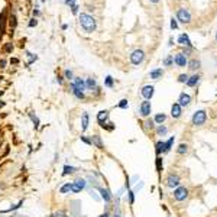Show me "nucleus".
I'll return each instance as SVG.
<instances>
[{
  "instance_id": "f257e3e1",
  "label": "nucleus",
  "mask_w": 217,
  "mask_h": 217,
  "mask_svg": "<svg viewBox=\"0 0 217 217\" xmlns=\"http://www.w3.org/2000/svg\"><path fill=\"white\" fill-rule=\"evenodd\" d=\"M80 25L83 26V29H84L86 32H88V33L94 32V31H96V26H97L96 19H94L93 16L87 15V13H81V15H80Z\"/></svg>"
},
{
  "instance_id": "f03ea898",
  "label": "nucleus",
  "mask_w": 217,
  "mask_h": 217,
  "mask_svg": "<svg viewBox=\"0 0 217 217\" xmlns=\"http://www.w3.org/2000/svg\"><path fill=\"white\" fill-rule=\"evenodd\" d=\"M143 59H145V52H143L142 49H136V51H133L132 55H130V61H132L133 65H139V64H142Z\"/></svg>"
},
{
  "instance_id": "7ed1b4c3",
  "label": "nucleus",
  "mask_w": 217,
  "mask_h": 217,
  "mask_svg": "<svg viewBox=\"0 0 217 217\" xmlns=\"http://www.w3.org/2000/svg\"><path fill=\"white\" fill-rule=\"evenodd\" d=\"M206 119H207V113H206L204 110H198V112L194 113V116H193V125H194V126H201V125L206 122Z\"/></svg>"
},
{
  "instance_id": "20e7f679",
  "label": "nucleus",
  "mask_w": 217,
  "mask_h": 217,
  "mask_svg": "<svg viewBox=\"0 0 217 217\" xmlns=\"http://www.w3.org/2000/svg\"><path fill=\"white\" fill-rule=\"evenodd\" d=\"M177 19L179 22H182V23H190L191 22V15H190V12L187 9H179L177 12Z\"/></svg>"
},
{
  "instance_id": "39448f33",
  "label": "nucleus",
  "mask_w": 217,
  "mask_h": 217,
  "mask_svg": "<svg viewBox=\"0 0 217 217\" xmlns=\"http://www.w3.org/2000/svg\"><path fill=\"white\" fill-rule=\"evenodd\" d=\"M188 197V190L185 187H178L175 191H174V198L177 201H182Z\"/></svg>"
},
{
  "instance_id": "423d86ee",
  "label": "nucleus",
  "mask_w": 217,
  "mask_h": 217,
  "mask_svg": "<svg viewBox=\"0 0 217 217\" xmlns=\"http://www.w3.org/2000/svg\"><path fill=\"white\" fill-rule=\"evenodd\" d=\"M84 188H86V181L81 179V178L71 184V191H74V193H81Z\"/></svg>"
},
{
  "instance_id": "0eeeda50",
  "label": "nucleus",
  "mask_w": 217,
  "mask_h": 217,
  "mask_svg": "<svg viewBox=\"0 0 217 217\" xmlns=\"http://www.w3.org/2000/svg\"><path fill=\"white\" fill-rule=\"evenodd\" d=\"M151 110H152L151 101H148V100L142 101V104H140V114L146 117V116H149V114H151Z\"/></svg>"
},
{
  "instance_id": "6e6552de",
  "label": "nucleus",
  "mask_w": 217,
  "mask_h": 217,
  "mask_svg": "<svg viewBox=\"0 0 217 217\" xmlns=\"http://www.w3.org/2000/svg\"><path fill=\"white\" fill-rule=\"evenodd\" d=\"M107 119H109V112H107V110H101V112L97 114V122H98V125H100L101 128L106 126Z\"/></svg>"
},
{
  "instance_id": "1a4fd4ad",
  "label": "nucleus",
  "mask_w": 217,
  "mask_h": 217,
  "mask_svg": "<svg viewBox=\"0 0 217 217\" xmlns=\"http://www.w3.org/2000/svg\"><path fill=\"white\" fill-rule=\"evenodd\" d=\"M174 61H175V64H177L178 67H185V65L188 64V61H187V57H185L182 52L177 54V55H175V58H174Z\"/></svg>"
},
{
  "instance_id": "9d476101",
  "label": "nucleus",
  "mask_w": 217,
  "mask_h": 217,
  "mask_svg": "<svg viewBox=\"0 0 217 217\" xmlns=\"http://www.w3.org/2000/svg\"><path fill=\"white\" fill-rule=\"evenodd\" d=\"M167 185L171 187V188L178 187V185H179V177H178L177 174H171V175L167 178Z\"/></svg>"
},
{
  "instance_id": "9b49d317",
  "label": "nucleus",
  "mask_w": 217,
  "mask_h": 217,
  "mask_svg": "<svg viewBox=\"0 0 217 217\" xmlns=\"http://www.w3.org/2000/svg\"><path fill=\"white\" fill-rule=\"evenodd\" d=\"M190 101H191V96H190V94H185V93H181V94H179L178 104H179L181 107H185V106H188V104H190Z\"/></svg>"
},
{
  "instance_id": "f8f14e48",
  "label": "nucleus",
  "mask_w": 217,
  "mask_h": 217,
  "mask_svg": "<svg viewBox=\"0 0 217 217\" xmlns=\"http://www.w3.org/2000/svg\"><path fill=\"white\" fill-rule=\"evenodd\" d=\"M154 86H145L143 88H142V96L145 97V100H151L152 98V96H154Z\"/></svg>"
},
{
  "instance_id": "ddd939ff",
  "label": "nucleus",
  "mask_w": 217,
  "mask_h": 217,
  "mask_svg": "<svg viewBox=\"0 0 217 217\" xmlns=\"http://www.w3.org/2000/svg\"><path fill=\"white\" fill-rule=\"evenodd\" d=\"M71 87H74V88H77V90H80V91L84 93V90H86V81L81 80V78H74L73 83H71Z\"/></svg>"
},
{
  "instance_id": "4468645a",
  "label": "nucleus",
  "mask_w": 217,
  "mask_h": 217,
  "mask_svg": "<svg viewBox=\"0 0 217 217\" xmlns=\"http://www.w3.org/2000/svg\"><path fill=\"white\" fill-rule=\"evenodd\" d=\"M171 116L174 119H178L181 116V106L178 103H174L172 107H171Z\"/></svg>"
},
{
  "instance_id": "2eb2a0df",
  "label": "nucleus",
  "mask_w": 217,
  "mask_h": 217,
  "mask_svg": "<svg viewBox=\"0 0 217 217\" xmlns=\"http://www.w3.org/2000/svg\"><path fill=\"white\" fill-rule=\"evenodd\" d=\"M178 43H181V45H184V46H191V41H190V38H188V35H187V33L179 35V38H178Z\"/></svg>"
},
{
  "instance_id": "dca6fc26",
  "label": "nucleus",
  "mask_w": 217,
  "mask_h": 217,
  "mask_svg": "<svg viewBox=\"0 0 217 217\" xmlns=\"http://www.w3.org/2000/svg\"><path fill=\"white\" fill-rule=\"evenodd\" d=\"M162 75H164L162 68H156V70H152L151 71V78H154V80H159Z\"/></svg>"
},
{
  "instance_id": "f3484780",
  "label": "nucleus",
  "mask_w": 217,
  "mask_h": 217,
  "mask_svg": "<svg viewBox=\"0 0 217 217\" xmlns=\"http://www.w3.org/2000/svg\"><path fill=\"white\" fill-rule=\"evenodd\" d=\"M200 81V75H193V77H188L187 80V86L188 87H194L197 86V83Z\"/></svg>"
},
{
  "instance_id": "a211bd4d",
  "label": "nucleus",
  "mask_w": 217,
  "mask_h": 217,
  "mask_svg": "<svg viewBox=\"0 0 217 217\" xmlns=\"http://www.w3.org/2000/svg\"><path fill=\"white\" fill-rule=\"evenodd\" d=\"M98 191H100V194H101V198H103L104 201H110V200H112V195H110V193H109V190H104V188H100Z\"/></svg>"
},
{
  "instance_id": "6ab92c4d",
  "label": "nucleus",
  "mask_w": 217,
  "mask_h": 217,
  "mask_svg": "<svg viewBox=\"0 0 217 217\" xmlns=\"http://www.w3.org/2000/svg\"><path fill=\"white\" fill-rule=\"evenodd\" d=\"M188 68L190 70H198L200 68V61L198 59H191V61H188Z\"/></svg>"
},
{
  "instance_id": "aec40b11",
  "label": "nucleus",
  "mask_w": 217,
  "mask_h": 217,
  "mask_svg": "<svg viewBox=\"0 0 217 217\" xmlns=\"http://www.w3.org/2000/svg\"><path fill=\"white\" fill-rule=\"evenodd\" d=\"M96 86H97V83H96V80L94 78H87L86 80V88H96Z\"/></svg>"
},
{
  "instance_id": "412c9836",
  "label": "nucleus",
  "mask_w": 217,
  "mask_h": 217,
  "mask_svg": "<svg viewBox=\"0 0 217 217\" xmlns=\"http://www.w3.org/2000/svg\"><path fill=\"white\" fill-rule=\"evenodd\" d=\"M83 126H81V129H83V132H86L87 128H88V113H84L83 114Z\"/></svg>"
},
{
  "instance_id": "4be33fe9",
  "label": "nucleus",
  "mask_w": 217,
  "mask_h": 217,
  "mask_svg": "<svg viewBox=\"0 0 217 217\" xmlns=\"http://www.w3.org/2000/svg\"><path fill=\"white\" fill-rule=\"evenodd\" d=\"M165 119H167V116H165L164 113H159V114L155 116V122H156L158 125H162V123L165 122Z\"/></svg>"
},
{
  "instance_id": "5701e85b",
  "label": "nucleus",
  "mask_w": 217,
  "mask_h": 217,
  "mask_svg": "<svg viewBox=\"0 0 217 217\" xmlns=\"http://www.w3.org/2000/svg\"><path fill=\"white\" fill-rule=\"evenodd\" d=\"M77 171L74 167H70V165H65L64 167V172H62V175H68V174H74Z\"/></svg>"
},
{
  "instance_id": "b1692460",
  "label": "nucleus",
  "mask_w": 217,
  "mask_h": 217,
  "mask_svg": "<svg viewBox=\"0 0 217 217\" xmlns=\"http://www.w3.org/2000/svg\"><path fill=\"white\" fill-rule=\"evenodd\" d=\"M71 88H73V94H74L77 98H80V100L84 98V93H83V91H80V90H77V88H74V87H71Z\"/></svg>"
},
{
  "instance_id": "393cba45",
  "label": "nucleus",
  "mask_w": 217,
  "mask_h": 217,
  "mask_svg": "<svg viewBox=\"0 0 217 217\" xmlns=\"http://www.w3.org/2000/svg\"><path fill=\"white\" fill-rule=\"evenodd\" d=\"M172 143H174V137H171V139H170V140H168V142H167V143L164 145V151H162V152H168V151L171 149Z\"/></svg>"
},
{
  "instance_id": "a878e982",
  "label": "nucleus",
  "mask_w": 217,
  "mask_h": 217,
  "mask_svg": "<svg viewBox=\"0 0 217 217\" xmlns=\"http://www.w3.org/2000/svg\"><path fill=\"white\" fill-rule=\"evenodd\" d=\"M187 151H188V146H187V145H184V143H181V145L178 146V149H177V152H178V154H181V155H182V154H185Z\"/></svg>"
},
{
  "instance_id": "bb28decb",
  "label": "nucleus",
  "mask_w": 217,
  "mask_h": 217,
  "mask_svg": "<svg viewBox=\"0 0 217 217\" xmlns=\"http://www.w3.org/2000/svg\"><path fill=\"white\" fill-rule=\"evenodd\" d=\"M93 142L97 145V148H103V145H101V140H100V136H97V135H96V136H93V140H91V143H93Z\"/></svg>"
},
{
  "instance_id": "cd10ccee",
  "label": "nucleus",
  "mask_w": 217,
  "mask_h": 217,
  "mask_svg": "<svg viewBox=\"0 0 217 217\" xmlns=\"http://www.w3.org/2000/svg\"><path fill=\"white\" fill-rule=\"evenodd\" d=\"M172 62H174L172 55H168V57L165 58V61H164V65H165V67H170V65H171Z\"/></svg>"
},
{
  "instance_id": "c85d7f7f",
  "label": "nucleus",
  "mask_w": 217,
  "mask_h": 217,
  "mask_svg": "<svg viewBox=\"0 0 217 217\" xmlns=\"http://www.w3.org/2000/svg\"><path fill=\"white\" fill-rule=\"evenodd\" d=\"M29 116H31V119H32V122H33V125H35V128H38L39 126V119L33 114V113H29Z\"/></svg>"
},
{
  "instance_id": "c756f323",
  "label": "nucleus",
  "mask_w": 217,
  "mask_h": 217,
  "mask_svg": "<svg viewBox=\"0 0 217 217\" xmlns=\"http://www.w3.org/2000/svg\"><path fill=\"white\" fill-rule=\"evenodd\" d=\"M164 145H165V143H164V142H161V140L156 143V154H158V155L164 151Z\"/></svg>"
},
{
  "instance_id": "7c9ffc66",
  "label": "nucleus",
  "mask_w": 217,
  "mask_h": 217,
  "mask_svg": "<svg viewBox=\"0 0 217 217\" xmlns=\"http://www.w3.org/2000/svg\"><path fill=\"white\" fill-rule=\"evenodd\" d=\"M59 191H61L62 194H65V193H68V191H71V184H65V185H62Z\"/></svg>"
},
{
  "instance_id": "2f4dec72",
  "label": "nucleus",
  "mask_w": 217,
  "mask_h": 217,
  "mask_svg": "<svg viewBox=\"0 0 217 217\" xmlns=\"http://www.w3.org/2000/svg\"><path fill=\"white\" fill-rule=\"evenodd\" d=\"M104 86L106 87H113V78H112L110 75L106 77V80H104Z\"/></svg>"
},
{
  "instance_id": "473e14b6",
  "label": "nucleus",
  "mask_w": 217,
  "mask_h": 217,
  "mask_svg": "<svg viewBox=\"0 0 217 217\" xmlns=\"http://www.w3.org/2000/svg\"><path fill=\"white\" fill-rule=\"evenodd\" d=\"M64 75H65L67 80H73V71H71V70H65Z\"/></svg>"
},
{
  "instance_id": "72a5a7b5",
  "label": "nucleus",
  "mask_w": 217,
  "mask_h": 217,
  "mask_svg": "<svg viewBox=\"0 0 217 217\" xmlns=\"http://www.w3.org/2000/svg\"><path fill=\"white\" fill-rule=\"evenodd\" d=\"M187 80H188V75H187V74H181V75L178 77V81H179V83H187Z\"/></svg>"
},
{
  "instance_id": "f704fd0d",
  "label": "nucleus",
  "mask_w": 217,
  "mask_h": 217,
  "mask_svg": "<svg viewBox=\"0 0 217 217\" xmlns=\"http://www.w3.org/2000/svg\"><path fill=\"white\" fill-rule=\"evenodd\" d=\"M16 23H17V22H16V16L12 15V17H10V26H12V28H16Z\"/></svg>"
},
{
  "instance_id": "c9c22d12",
  "label": "nucleus",
  "mask_w": 217,
  "mask_h": 217,
  "mask_svg": "<svg viewBox=\"0 0 217 217\" xmlns=\"http://www.w3.org/2000/svg\"><path fill=\"white\" fill-rule=\"evenodd\" d=\"M119 107H120V109H128V100H120Z\"/></svg>"
},
{
  "instance_id": "e433bc0d",
  "label": "nucleus",
  "mask_w": 217,
  "mask_h": 217,
  "mask_svg": "<svg viewBox=\"0 0 217 217\" xmlns=\"http://www.w3.org/2000/svg\"><path fill=\"white\" fill-rule=\"evenodd\" d=\"M71 12H73V15H77L78 13V6L74 3V4H71Z\"/></svg>"
},
{
  "instance_id": "4c0bfd02",
  "label": "nucleus",
  "mask_w": 217,
  "mask_h": 217,
  "mask_svg": "<svg viewBox=\"0 0 217 217\" xmlns=\"http://www.w3.org/2000/svg\"><path fill=\"white\" fill-rule=\"evenodd\" d=\"M36 25H38L36 17H32V19H31V22H29V28H33V26H36Z\"/></svg>"
},
{
  "instance_id": "58836bf2",
  "label": "nucleus",
  "mask_w": 217,
  "mask_h": 217,
  "mask_svg": "<svg viewBox=\"0 0 217 217\" xmlns=\"http://www.w3.org/2000/svg\"><path fill=\"white\" fill-rule=\"evenodd\" d=\"M158 133H159V135H165V133H167V128H165V126H159V128H158Z\"/></svg>"
},
{
  "instance_id": "ea45409f",
  "label": "nucleus",
  "mask_w": 217,
  "mask_h": 217,
  "mask_svg": "<svg viewBox=\"0 0 217 217\" xmlns=\"http://www.w3.org/2000/svg\"><path fill=\"white\" fill-rule=\"evenodd\" d=\"M171 28H172V29H177V28H178V23H177V19H171Z\"/></svg>"
},
{
  "instance_id": "a19ab883",
  "label": "nucleus",
  "mask_w": 217,
  "mask_h": 217,
  "mask_svg": "<svg viewBox=\"0 0 217 217\" xmlns=\"http://www.w3.org/2000/svg\"><path fill=\"white\" fill-rule=\"evenodd\" d=\"M133 201H135V193H133V191H129V203L132 204Z\"/></svg>"
},
{
  "instance_id": "79ce46f5",
  "label": "nucleus",
  "mask_w": 217,
  "mask_h": 217,
  "mask_svg": "<svg viewBox=\"0 0 217 217\" xmlns=\"http://www.w3.org/2000/svg\"><path fill=\"white\" fill-rule=\"evenodd\" d=\"M156 168L158 171H161V158H156Z\"/></svg>"
},
{
  "instance_id": "37998d69",
  "label": "nucleus",
  "mask_w": 217,
  "mask_h": 217,
  "mask_svg": "<svg viewBox=\"0 0 217 217\" xmlns=\"http://www.w3.org/2000/svg\"><path fill=\"white\" fill-rule=\"evenodd\" d=\"M81 140H83V142H86L87 145H91V140H90V139H87V137H84V136H81Z\"/></svg>"
},
{
  "instance_id": "c03bdc74",
  "label": "nucleus",
  "mask_w": 217,
  "mask_h": 217,
  "mask_svg": "<svg viewBox=\"0 0 217 217\" xmlns=\"http://www.w3.org/2000/svg\"><path fill=\"white\" fill-rule=\"evenodd\" d=\"M4 49H6V52H10V51H12V49H13V46H12V45H10V43H7V45H6V48H4Z\"/></svg>"
},
{
  "instance_id": "a18cd8bd",
  "label": "nucleus",
  "mask_w": 217,
  "mask_h": 217,
  "mask_svg": "<svg viewBox=\"0 0 217 217\" xmlns=\"http://www.w3.org/2000/svg\"><path fill=\"white\" fill-rule=\"evenodd\" d=\"M0 65H1V68H4V67H6V61L1 59V61H0Z\"/></svg>"
},
{
  "instance_id": "49530a36",
  "label": "nucleus",
  "mask_w": 217,
  "mask_h": 217,
  "mask_svg": "<svg viewBox=\"0 0 217 217\" xmlns=\"http://www.w3.org/2000/svg\"><path fill=\"white\" fill-rule=\"evenodd\" d=\"M74 1H75V0H65L67 4H74Z\"/></svg>"
},
{
  "instance_id": "de8ad7c7",
  "label": "nucleus",
  "mask_w": 217,
  "mask_h": 217,
  "mask_svg": "<svg viewBox=\"0 0 217 217\" xmlns=\"http://www.w3.org/2000/svg\"><path fill=\"white\" fill-rule=\"evenodd\" d=\"M41 13H39V10H33V16H39Z\"/></svg>"
},
{
  "instance_id": "09e8293b",
  "label": "nucleus",
  "mask_w": 217,
  "mask_h": 217,
  "mask_svg": "<svg viewBox=\"0 0 217 217\" xmlns=\"http://www.w3.org/2000/svg\"><path fill=\"white\" fill-rule=\"evenodd\" d=\"M100 217H109V214H107V213H104V214H101Z\"/></svg>"
},
{
  "instance_id": "8fccbe9b",
  "label": "nucleus",
  "mask_w": 217,
  "mask_h": 217,
  "mask_svg": "<svg viewBox=\"0 0 217 217\" xmlns=\"http://www.w3.org/2000/svg\"><path fill=\"white\" fill-rule=\"evenodd\" d=\"M159 0H151V3H158Z\"/></svg>"
},
{
  "instance_id": "3c124183",
  "label": "nucleus",
  "mask_w": 217,
  "mask_h": 217,
  "mask_svg": "<svg viewBox=\"0 0 217 217\" xmlns=\"http://www.w3.org/2000/svg\"><path fill=\"white\" fill-rule=\"evenodd\" d=\"M3 106H4V103H3V101H0V107H3Z\"/></svg>"
},
{
  "instance_id": "603ef678",
  "label": "nucleus",
  "mask_w": 217,
  "mask_h": 217,
  "mask_svg": "<svg viewBox=\"0 0 217 217\" xmlns=\"http://www.w3.org/2000/svg\"><path fill=\"white\" fill-rule=\"evenodd\" d=\"M114 217H122V216H120V214H116V216H114Z\"/></svg>"
},
{
  "instance_id": "864d4df0",
  "label": "nucleus",
  "mask_w": 217,
  "mask_h": 217,
  "mask_svg": "<svg viewBox=\"0 0 217 217\" xmlns=\"http://www.w3.org/2000/svg\"><path fill=\"white\" fill-rule=\"evenodd\" d=\"M1 94H3V91H1V90H0V96H1Z\"/></svg>"
},
{
  "instance_id": "5fc2aeb1",
  "label": "nucleus",
  "mask_w": 217,
  "mask_h": 217,
  "mask_svg": "<svg viewBox=\"0 0 217 217\" xmlns=\"http://www.w3.org/2000/svg\"><path fill=\"white\" fill-rule=\"evenodd\" d=\"M216 41H217V33H216Z\"/></svg>"
}]
</instances>
